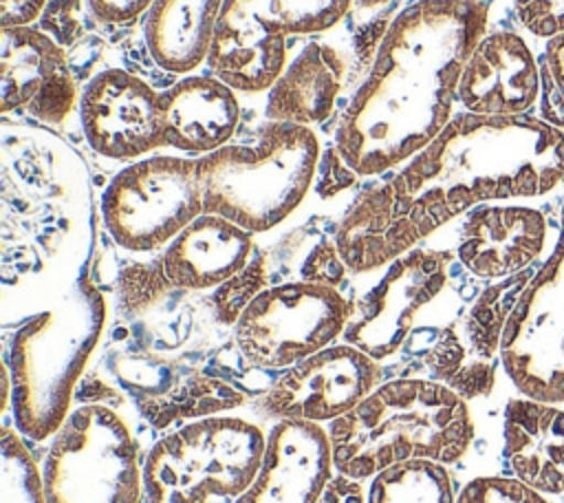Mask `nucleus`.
I'll return each instance as SVG.
<instances>
[{
  "label": "nucleus",
  "mask_w": 564,
  "mask_h": 503,
  "mask_svg": "<svg viewBox=\"0 0 564 503\" xmlns=\"http://www.w3.org/2000/svg\"><path fill=\"white\" fill-rule=\"evenodd\" d=\"M516 18L533 38L564 35V0H516Z\"/></svg>",
  "instance_id": "nucleus-34"
},
{
  "label": "nucleus",
  "mask_w": 564,
  "mask_h": 503,
  "mask_svg": "<svg viewBox=\"0 0 564 503\" xmlns=\"http://www.w3.org/2000/svg\"><path fill=\"white\" fill-rule=\"evenodd\" d=\"M95 245L84 157L40 121L0 124L2 324L22 322L86 278Z\"/></svg>",
  "instance_id": "nucleus-3"
},
{
  "label": "nucleus",
  "mask_w": 564,
  "mask_h": 503,
  "mask_svg": "<svg viewBox=\"0 0 564 503\" xmlns=\"http://www.w3.org/2000/svg\"><path fill=\"white\" fill-rule=\"evenodd\" d=\"M335 234L324 232H311V229H297L293 236H289V243L302 252L297 254H278V258L284 263L286 269H291V280L300 282H315V285H328L337 287L344 282L348 267L337 249ZM289 282V280H284Z\"/></svg>",
  "instance_id": "nucleus-29"
},
{
  "label": "nucleus",
  "mask_w": 564,
  "mask_h": 503,
  "mask_svg": "<svg viewBox=\"0 0 564 503\" xmlns=\"http://www.w3.org/2000/svg\"><path fill=\"white\" fill-rule=\"evenodd\" d=\"M352 0H225L207 68L238 93H264L286 66L289 38L339 24Z\"/></svg>",
  "instance_id": "nucleus-9"
},
{
  "label": "nucleus",
  "mask_w": 564,
  "mask_h": 503,
  "mask_svg": "<svg viewBox=\"0 0 564 503\" xmlns=\"http://www.w3.org/2000/svg\"><path fill=\"white\" fill-rule=\"evenodd\" d=\"M225 0H154L145 11L143 40L167 73L185 75L207 62Z\"/></svg>",
  "instance_id": "nucleus-25"
},
{
  "label": "nucleus",
  "mask_w": 564,
  "mask_h": 503,
  "mask_svg": "<svg viewBox=\"0 0 564 503\" xmlns=\"http://www.w3.org/2000/svg\"><path fill=\"white\" fill-rule=\"evenodd\" d=\"M542 210L520 203H482L460 223L456 260L480 280H502L529 269L549 247Z\"/></svg>",
  "instance_id": "nucleus-18"
},
{
  "label": "nucleus",
  "mask_w": 564,
  "mask_h": 503,
  "mask_svg": "<svg viewBox=\"0 0 564 503\" xmlns=\"http://www.w3.org/2000/svg\"><path fill=\"white\" fill-rule=\"evenodd\" d=\"M456 254L414 247L381 267L379 278L352 300L341 342L383 362L405 349L427 313L449 287Z\"/></svg>",
  "instance_id": "nucleus-12"
},
{
  "label": "nucleus",
  "mask_w": 564,
  "mask_h": 503,
  "mask_svg": "<svg viewBox=\"0 0 564 503\" xmlns=\"http://www.w3.org/2000/svg\"><path fill=\"white\" fill-rule=\"evenodd\" d=\"M390 0H352V7H357V9H377V7H383Z\"/></svg>",
  "instance_id": "nucleus-38"
},
{
  "label": "nucleus",
  "mask_w": 564,
  "mask_h": 503,
  "mask_svg": "<svg viewBox=\"0 0 564 503\" xmlns=\"http://www.w3.org/2000/svg\"><path fill=\"white\" fill-rule=\"evenodd\" d=\"M253 254L251 232L220 214L203 212L161 249L159 258L174 289L200 293L220 287Z\"/></svg>",
  "instance_id": "nucleus-21"
},
{
  "label": "nucleus",
  "mask_w": 564,
  "mask_h": 503,
  "mask_svg": "<svg viewBox=\"0 0 564 503\" xmlns=\"http://www.w3.org/2000/svg\"><path fill=\"white\" fill-rule=\"evenodd\" d=\"M236 93L214 73L185 75L161 90L165 143L198 157L227 146L240 119Z\"/></svg>",
  "instance_id": "nucleus-22"
},
{
  "label": "nucleus",
  "mask_w": 564,
  "mask_h": 503,
  "mask_svg": "<svg viewBox=\"0 0 564 503\" xmlns=\"http://www.w3.org/2000/svg\"><path fill=\"white\" fill-rule=\"evenodd\" d=\"M410 338L427 342L421 351L425 368H430L436 382L454 388L460 397H487L494 390L496 364L474 357L454 324L416 329Z\"/></svg>",
  "instance_id": "nucleus-26"
},
{
  "label": "nucleus",
  "mask_w": 564,
  "mask_h": 503,
  "mask_svg": "<svg viewBox=\"0 0 564 503\" xmlns=\"http://www.w3.org/2000/svg\"><path fill=\"white\" fill-rule=\"evenodd\" d=\"M262 428L236 415H209L163 435L143 461L148 503H236L260 472Z\"/></svg>",
  "instance_id": "nucleus-7"
},
{
  "label": "nucleus",
  "mask_w": 564,
  "mask_h": 503,
  "mask_svg": "<svg viewBox=\"0 0 564 503\" xmlns=\"http://www.w3.org/2000/svg\"><path fill=\"white\" fill-rule=\"evenodd\" d=\"M79 124L88 146L115 161H137L167 146L161 90L126 68H101L82 88Z\"/></svg>",
  "instance_id": "nucleus-16"
},
{
  "label": "nucleus",
  "mask_w": 564,
  "mask_h": 503,
  "mask_svg": "<svg viewBox=\"0 0 564 503\" xmlns=\"http://www.w3.org/2000/svg\"><path fill=\"white\" fill-rule=\"evenodd\" d=\"M333 470L322 424L278 419L267 432L260 472L236 503H317Z\"/></svg>",
  "instance_id": "nucleus-20"
},
{
  "label": "nucleus",
  "mask_w": 564,
  "mask_h": 503,
  "mask_svg": "<svg viewBox=\"0 0 564 503\" xmlns=\"http://www.w3.org/2000/svg\"><path fill=\"white\" fill-rule=\"evenodd\" d=\"M48 503H141L143 465L137 439L106 404L75 406L44 457Z\"/></svg>",
  "instance_id": "nucleus-8"
},
{
  "label": "nucleus",
  "mask_w": 564,
  "mask_h": 503,
  "mask_svg": "<svg viewBox=\"0 0 564 503\" xmlns=\"http://www.w3.org/2000/svg\"><path fill=\"white\" fill-rule=\"evenodd\" d=\"M313 128L267 119L251 143H227L198 159L205 212L251 234L280 225L306 196L319 165Z\"/></svg>",
  "instance_id": "nucleus-6"
},
{
  "label": "nucleus",
  "mask_w": 564,
  "mask_h": 503,
  "mask_svg": "<svg viewBox=\"0 0 564 503\" xmlns=\"http://www.w3.org/2000/svg\"><path fill=\"white\" fill-rule=\"evenodd\" d=\"M564 181V130L531 115L456 113L337 223L350 274H372L476 205L535 199Z\"/></svg>",
  "instance_id": "nucleus-1"
},
{
  "label": "nucleus",
  "mask_w": 564,
  "mask_h": 503,
  "mask_svg": "<svg viewBox=\"0 0 564 503\" xmlns=\"http://www.w3.org/2000/svg\"><path fill=\"white\" fill-rule=\"evenodd\" d=\"M333 468L364 481L414 459L456 463L476 437L467 399L423 377H399L372 388L326 426Z\"/></svg>",
  "instance_id": "nucleus-4"
},
{
  "label": "nucleus",
  "mask_w": 564,
  "mask_h": 503,
  "mask_svg": "<svg viewBox=\"0 0 564 503\" xmlns=\"http://www.w3.org/2000/svg\"><path fill=\"white\" fill-rule=\"evenodd\" d=\"M487 22L485 0H414L392 18L335 128V150L357 176L403 165L449 124Z\"/></svg>",
  "instance_id": "nucleus-2"
},
{
  "label": "nucleus",
  "mask_w": 564,
  "mask_h": 503,
  "mask_svg": "<svg viewBox=\"0 0 564 503\" xmlns=\"http://www.w3.org/2000/svg\"><path fill=\"white\" fill-rule=\"evenodd\" d=\"M348 77V55L333 42L306 44L267 90L264 117L313 128L333 113Z\"/></svg>",
  "instance_id": "nucleus-23"
},
{
  "label": "nucleus",
  "mask_w": 564,
  "mask_h": 503,
  "mask_svg": "<svg viewBox=\"0 0 564 503\" xmlns=\"http://www.w3.org/2000/svg\"><path fill=\"white\" fill-rule=\"evenodd\" d=\"M379 377L377 360L339 342L284 368L258 397L256 408L275 419L330 424L377 388Z\"/></svg>",
  "instance_id": "nucleus-15"
},
{
  "label": "nucleus",
  "mask_w": 564,
  "mask_h": 503,
  "mask_svg": "<svg viewBox=\"0 0 564 503\" xmlns=\"http://www.w3.org/2000/svg\"><path fill=\"white\" fill-rule=\"evenodd\" d=\"M154 0H86L90 18L101 24H126L145 13Z\"/></svg>",
  "instance_id": "nucleus-36"
},
{
  "label": "nucleus",
  "mask_w": 564,
  "mask_h": 503,
  "mask_svg": "<svg viewBox=\"0 0 564 503\" xmlns=\"http://www.w3.org/2000/svg\"><path fill=\"white\" fill-rule=\"evenodd\" d=\"M456 503H551L544 492L516 477H476L463 485Z\"/></svg>",
  "instance_id": "nucleus-33"
},
{
  "label": "nucleus",
  "mask_w": 564,
  "mask_h": 503,
  "mask_svg": "<svg viewBox=\"0 0 564 503\" xmlns=\"http://www.w3.org/2000/svg\"><path fill=\"white\" fill-rule=\"evenodd\" d=\"M106 324L108 302L88 276L18 322L7 368L11 410L22 437L44 441L64 424Z\"/></svg>",
  "instance_id": "nucleus-5"
},
{
  "label": "nucleus",
  "mask_w": 564,
  "mask_h": 503,
  "mask_svg": "<svg viewBox=\"0 0 564 503\" xmlns=\"http://www.w3.org/2000/svg\"><path fill=\"white\" fill-rule=\"evenodd\" d=\"M176 289L163 274L161 258L130 260L117 276V304L126 320H139L154 311Z\"/></svg>",
  "instance_id": "nucleus-31"
},
{
  "label": "nucleus",
  "mask_w": 564,
  "mask_h": 503,
  "mask_svg": "<svg viewBox=\"0 0 564 503\" xmlns=\"http://www.w3.org/2000/svg\"><path fill=\"white\" fill-rule=\"evenodd\" d=\"M264 287H269V263L264 252H256L238 274H234L229 280H225L209 293L207 304L216 324L234 329L247 304Z\"/></svg>",
  "instance_id": "nucleus-32"
},
{
  "label": "nucleus",
  "mask_w": 564,
  "mask_h": 503,
  "mask_svg": "<svg viewBox=\"0 0 564 503\" xmlns=\"http://www.w3.org/2000/svg\"><path fill=\"white\" fill-rule=\"evenodd\" d=\"M350 307L337 287L275 282L247 304L234 324V344L253 368H289L339 340Z\"/></svg>",
  "instance_id": "nucleus-11"
},
{
  "label": "nucleus",
  "mask_w": 564,
  "mask_h": 503,
  "mask_svg": "<svg viewBox=\"0 0 564 503\" xmlns=\"http://www.w3.org/2000/svg\"><path fill=\"white\" fill-rule=\"evenodd\" d=\"M203 212L196 157L152 154L130 161L101 194L108 234L134 254L163 249Z\"/></svg>",
  "instance_id": "nucleus-10"
},
{
  "label": "nucleus",
  "mask_w": 564,
  "mask_h": 503,
  "mask_svg": "<svg viewBox=\"0 0 564 503\" xmlns=\"http://www.w3.org/2000/svg\"><path fill=\"white\" fill-rule=\"evenodd\" d=\"M82 90L68 53L35 26L2 29L0 110L44 126H64L79 110Z\"/></svg>",
  "instance_id": "nucleus-17"
},
{
  "label": "nucleus",
  "mask_w": 564,
  "mask_h": 503,
  "mask_svg": "<svg viewBox=\"0 0 564 503\" xmlns=\"http://www.w3.org/2000/svg\"><path fill=\"white\" fill-rule=\"evenodd\" d=\"M194 357L163 355L130 346L110 351V373L141 417L156 430L229 413L247 402L245 390L212 375Z\"/></svg>",
  "instance_id": "nucleus-14"
},
{
  "label": "nucleus",
  "mask_w": 564,
  "mask_h": 503,
  "mask_svg": "<svg viewBox=\"0 0 564 503\" xmlns=\"http://www.w3.org/2000/svg\"><path fill=\"white\" fill-rule=\"evenodd\" d=\"M51 0H0V22L2 29L11 26H33L42 18Z\"/></svg>",
  "instance_id": "nucleus-37"
},
{
  "label": "nucleus",
  "mask_w": 564,
  "mask_h": 503,
  "mask_svg": "<svg viewBox=\"0 0 564 503\" xmlns=\"http://www.w3.org/2000/svg\"><path fill=\"white\" fill-rule=\"evenodd\" d=\"M366 503H456V496L445 463L414 459L377 472Z\"/></svg>",
  "instance_id": "nucleus-28"
},
{
  "label": "nucleus",
  "mask_w": 564,
  "mask_h": 503,
  "mask_svg": "<svg viewBox=\"0 0 564 503\" xmlns=\"http://www.w3.org/2000/svg\"><path fill=\"white\" fill-rule=\"evenodd\" d=\"M542 97V68L533 46L511 29L480 38L458 79L456 101L476 115H527Z\"/></svg>",
  "instance_id": "nucleus-19"
},
{
  "label": "nucleus",
  "mask_w": 564,
  "mask_h": 503,
  "mask_svg": "<svg viewBox=\"0 0 564 503\" xmlns=\"http://www.w3.org/2000/svg\"><path fill=\"white\" fill-rule=\"evenodd\" d=\"M0 461V503H48L44 477L20 430H2Z\"/></svg>",
  "instance_id": "nucleus-30"
},
{
  "label": "nucleus",
  "mask_w": 564,
  "mask_h": 503,
  "mask_svg": "<svg viewBox=\"0 0 564 503\" xmlns=\"http://www.w3.org/2000/svg\"><path fill=\"white\" fill-rule=\"evenodd\" d=\"M505 459L516 479L544 494L564 492V408L513 397L502 417Z\"/></svg>",
  "instance_id": "nucleus-24"
},
{
  "label": "nucleus",
  "mask_w": 564,
  "mask_h": 503,
  "mask_svg": "<svg viewBox=\"0 0 564 503\" xmlns=\"http://www.w3.org/2000/svg\"><path fill=\"white\" fill-rule=\"evenodd\" d=\"M535 274L524 269L485 287L463 318V340L478 360L494 362L500 355V342L511 311L516 309L524 287Z\"/></svg>",
  "instance_id": "nucleus-27"
},
{
  "label": "nucleus",
  "mask_w": 564,
  "mask_h": 503,
  "mask_svg": "<svg viewBox=\"0 0 564 503\" xmlns=\"http://www.w3.org/2000/svg\"><path fill=\"white\" fill-rule=\"evenodd\" d=\"M82 0H51L40 18V29L59 46H75L82 40Z\"/></svg>",
  "instance_id": "nucleus-35"
},
{
  "label": "nucleus",
  "mask_w": 564,
  "mask_h": 503,
  "mask_svg": "<svg viewBox=\"0 0 564 503\" xmlns=\"http://www.w3.org/2000/svg\"><path fill=\"white\" fill-rule=\"evenodd\" d=\"M498 357L520 395L564 404V207L557 245L511 311Z\"/></svg>",
  "instance_id": "nucleus-13"
}]
</instances>
